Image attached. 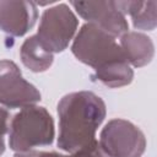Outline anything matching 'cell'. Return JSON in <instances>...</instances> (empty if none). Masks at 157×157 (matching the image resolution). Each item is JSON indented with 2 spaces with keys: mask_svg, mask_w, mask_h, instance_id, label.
Here are the masks:
<instances>
[{
  "mask_svg": "<svg viewBox=\"0 0 157 157\" xmlns=\"http://www.w3.org/2000/svg\"><path fill=\"white\" fill-rule=\"evenodd\" d=\"M76 59L94 70L93 78L107 87L118 88L132 81L130 67L115 37L92 23H85L71 45Z\"/></svg>",
  "mask_w": 157,
  "mask_h": 157,
  "instance_id": "6da1fadb",
  "label": "cell"
},
{
  "mask_svg": "<svg viewBox=\"0 0 157 157\" xmlns=\"http://www.w3.org/2000/svg\"><path fill=\"white\" fill-rule=\"evenodd\" d=\"M105 113V103L93 92L78 91L64 96L58 103V147L72 153L93 141Z\"/></svg>",
  "mask_w": 157,
  "mask_h": 157,
  "instance_id": "7a4b0ae2",
  "label": "cell"
},
{
  "mask_svg": "<svg viewBox=\"0 0 157 157\" xmlns=\"http://www.w3.org/2000/svg\"><path fill=\"white\" fill-rule=\"evenodd\" d=\"M9 146L15 152H27L48 146L55 136L54 121L44 107L21 108L9 123Z\"/></svg>",
  "mask_w": 157,
  "mask_h": 157,
  "instance_id": "3957f363",
  "label": "cell"
},
{
  "mask_svg": "<svg viewBox=\"0 0 157 157\" xmlns=\"http://www.w3.org/2000/svg\"><path fill=\"white\" fill-rule=\"evenodd\" d=\"M77 25V17L70 7L66 4H58L42 13L36 37L49 53H60L74 38Z\"/></svg>",
  "mask_w": 157,
  "mask_h": 157,
  "instance_id": "277c9868",
  "label": "cell"
},
{
  "mask_svg": "<svg viewBox=\"0 0 157 157\" xmlns=\"http://www.w3.org/2000/svg\"><path fill=\"white\" fill-rule=\"evenodd\" d=\"M98 142L108 157H141L146 150L144 132L131 121L119 118L104 125Z\"/></svg>",
  "mask_w": 157,
  "mask_h": 157,
  "instance_id": "5b68a950",
  "label": "cell"
},
{
  "mask_svg": "<svg viewBox=\"0 0 157 157\" xmlns=\"http://www.w3.org/2000/svg\"><path fill=\"white\" fill-rule=\"evenodd\" d=\"M40 93L23 78L18 66L11 60H0V104L6 108H25L34 105Z\"/></svg>",
  "mask_w": 157,
  "mask_h": 157,
  "instance_id": "8992f818",
  "label": "cell"
},
{
  "mask_svg": "<svg viewBox=\"0 0 157 157\" xmlns=\"http://www.w3.org/2000/svg\"><path fill=\"white\" fill-rule=\"evenodd\" d=\"M76 12L113 37H120L129 29L125 16L117 9L114 1H71Z\"/></svg>",
  "mask_w": 157,
  "mask_h": 157,
  "instance_id": "52a82bcc",
  "label": "cell"
},
{
  "mask_svg": "<svg viewBox=\"0 0 157 157\" xmlns=\"http://www.w3.org/2000/svg\"><path fill=\"white\" fill-rule=\"evenodd\" d=\"M37 18L38 10L34 2L0 0V31L21 37L34 26Z\"/></svg>",
  "mask_w": 157,
  "mask_h": 157,
  "instance_id": "ba28073f",
  "label": "cell"
},
{
  "mask_svg": "<svg viewBox=\"0 0 157 157\" xmlns=\"http://www.w3.org/2000/svg\"><path fill=\"white\" fill-rule=\"evenodd\" d=\"M119 45L129 63L134 67L147 65L155 54L153 42L150 37L140 32H125L120 36Z\"/></svg>",
  "mask_w": 157,
  "mask_h": 157,
  "instance_id": "9c48e42d",
  "label": "cell"
},
{
  "mask_svg": "<svg viewBox=\"0 0 157 157\" xmlns=\"http://www.w3.org/2000/svg\"><path fill=\"white\" fill-rule=\"evenodd\" d=\"M117 9L125 16L130 15L136 29L152 31L157 25V1L124 0L114 1Z\"/></svg>",
  "mask_w": 157,
  "mask_h": 157,
  "instance_id": "30bf717a",
  "label": "cell"
},
{
  "mask_svg": "<svg viewBox=\"0 0 157 157\" xmlns=\"http://www.w3.org/2000/svg\"><path fill=\"white\" fill-rule=\"evenodd\" d=\"M20 58L22 64L33 72H43L48 70L54 60L53 54L40 45L36 34L25 39L20 48Z\"/></svg>",
  "mask_w": 157,
  "mask_h": 157,
  "instance_id": "8fae6325",
  "label": "cell"
},
{
  "mask_svg": "<svg viewBox=\"0 0 157 157\" xmlns=\"http://www.w3.org/2000/svg\"><path fill=\"white\" fill-rule=\"evenodd\" d=\"M67 157H108V156L104 153V151L99 146V142L94 139L93 141L76 150Z\"/></svg>",
  "mask_w": 157,
  "mask_h": 157,
  "instance_id": "7c38bea8",
  "label": "cell"
},
{
  "mask_svg": "<svg viewBox=\"0 0 157 157\" xmlns=\"http://www.w3.org/2000/svg\"><path fill=\"white\" fill-rule=\"evenodd\" d=\"M9 120H10V114L9 112L0 107V156L5 151V135L9 131Z\"/></svg>",
  "mask_w": 157,
  "mask_h": 157,
  "instance_id": "4fadbf2b",
  "label": "cell"
},
{
  "mask_svg": "<svg viewBox=\"0 0 157 157\" xmlns=\"http://www.w3.org/2000/svg\"><path fill=\"white\" fill-rule=\"evenodd\" d=\"M13 157H67V156L54 152V151L47 152V151L32 150V151H27V152H16Z\"/></svg>",
  "mask_w": 157,
  "mask_h": 157,
  "instance_id": "5bb4252c",
  "label": "cell"
}]
</instances>
